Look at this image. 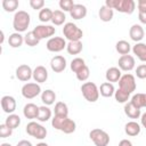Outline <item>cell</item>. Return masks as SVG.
Returning a JSON list of instances; mask_svg holds the SVG:
<instances>
[{"mask_svg": "<svg viewBox=\"0 0 146 146\" xmlns=\"http://www.w3.org/2000/svg\"><path fill=\"white\" fill-rule=\"evenodd\" d=\"M51 125L55 129H57V130H59L64 133H67V135L74 132L75 129H76L75 122L72 119H70L68 116L54 115V117L51 119Z\"/></svg>", "mask_w": 146, "mask_h": 146, "instance_id": "obj_1", "label": "cell"}, {"mask_svg": "<svg viewBox=\"0 0 146 146\" xmlns=\"http://www.w3.org/2000/svg\"><path fill=\"white\" fill-rule=\"evenodd\" d=\"M105 6L111 9H116L119 13L132 14L136 9V2L133 0H106Z\"/></svg>", "mask_w": 146, "mask_h": 146, "instance_id": "obj_2", "label": "cell"}, {"mask_svg": "<svg viewBox=\"0 0 146 146\" xmlns=\"http://www.w3.org/2000/svg\"><path fill=\"white\" fill-rule=\"evenodd\" d=\"M31 22V17L30 14L25 10H18L15 13L14 18H13V27L15 30V32L22 33L25 32L30 25Z\"/></svg>", "mask_w": 146, "mask_h": 146, "instance_id": "obj_3", "label": "cell"}, {"mask_svg": "<svg viewBox=\"0 0 146 146\" xmlns=\"http://www.w3.org/2000/svg\"><path fill=\"white\" fill-rule=\"evenodd\" d=\"M63 34L68 41H80L83 36V32L76 24L68 22L63 27Z\"/></svg>", "mask_w": 146, "mask_h": 146, "instance_id": "obj_4", "label": "cell"}, {"mask_svg": "<svg viewBox=\"0 0 146 146\" xmlns=\"http://www.w3.org/2000/svg\"><path fill=\"white\" fill-rule=\"evenodd\" d=\"M81 91L86 100L89 103H95L99 98V88L94 82H84L81 86Z\"/></svg>", "mask_w": 146, "mask_h": 146, "instance_id": "obj_5", "label": "cell"}, {"mask_svg": "<svg viewBox=\"0 0 146 146\" xmlns=\"http://www.w3.org/2000/svg\"><path fill=\"white\" fill-rule=\"evenodd\" d=\"M26 133L30 135L31 137L35 138V139H39V140H42L46 138L47 136V129L41 125L40 123L38 122H34V121H31L26 124Z\"/></svg>", "mask_w": 146, "mask_h": 146, "instance_id": "obj_6", "label": "cell"}, {"mask_svg": "<svg viewBox=\"0 0 146 146\" xmlns=\"http://www.w3.org/2000/svg\"><path fill=\"white\" fill-rule=\"evenodd\" d=\"M90 139L96 146H107L110 144V135L99 128H95L89 132Z\"/></svg>", "mask_w": 146, "mask_h": 146, "instance_id": "obj_7", "label": "cell"}, {"mask_svg": "<svg viewBox=\"0 0 146 146\" xmlns=\"http://www.w3.org/2000/svg\"><path fill=\"white\" fill-rule=\"evenodd\" d=\"M119 88L128 94H132L137 86H136V79L132 74L130 73H127V74H123L121 76V79L119 80Z\"/></svg>", "mask_w": 146, "mask_h": 146, "instance_id": "obj_8", "label": "cell"}, {"mask_svg": "<svg viewBox=\"0 0 146 146\" xmlns=\"http://www.w3.org/2000/svg\"><path fill=\"white\" fill-rule=\"evenodd\" d=\"M41 92V87L36 82H27L22 87V95L26 99H33Z\"/></svg>", "mask_w": 146, "mask_h": 146, "instance_id": "obj_9", "label": "cell"}, {"mask_svg": "<svg viewBox=\"0 0 146 146\" xmlns=\"http://www.w3.org/2000/svg\"><path fill=\"white\" fill-rule=\"evenodd\" d=\"M66 46H67V43H66L65 39L62 36H52L46 43V48L51 52H59V51L64 50V48H66Z\"/></svg>", "mask_w": 146, "mask_h": 146, "instance_id": "obj_10", "label": "cell"}, {"mask_svg": "<svg viewBox=\"0 0 146 146\" xmlns=\"http://www.w3.org/2000/svg\"><path fill=\"white\" fill-rule=\"evenodd\" d=\"M56 29L51 25H46V24H41V25H36L33 30V33L35 34V36L39 40L46 39V38H50L55 34Z\"/></svg>", "mask_w": 146, "mask_h": 146, "instance_id": "obj_11", "label": "cell"}, {"mask_svg": "<svg viewBox=\"0 0 146 146\" xmlns=\"http://www.w3.org/2000/svg\"><path fill=\"white\" fill-rule=\"evenodd\" d=\"M119 68L121 71H125V72H129L131 70L135 68V65H136V62H135V58L133 56L131 55H123L119 58Z\"/></svg>", "mask_w": 146, "mask_h": 146, "instance_id": "obj_12", "label": "cell"}, {"mask_svg": "<svg viewBox=\"0 0 146 146\" xmlns=\"http://www.w3.org/2000/svg\"><path fill=\"white\" fill-rule=\"evenodd\" d=\"M16 78H17L19 81L26 82V81H29L31 78H33V71H32V68H31L29 65L22 64V65H19V66L16 68Z\"/></svg>", "mask_w": 146, "mask_h": 146, "instance_id": "obj_13", "label": "cell"}, {"mask_svg": "<svg viewBox=\"0 0 146 146\" xmlns=\"http://www.w3.org/2000/svg\"><path fill=\"white\" fill-rule=\"evenodd\" d=\"M16 99L13 96L6 95L1 97V107L5 113L7 114H13L16 110Z\"/></svg>", "mask_w": 146, "mask_h": 146, "instance_id": "obj_14", "label": "cell"}, {"mask_svg": "<svg viewBox=\"0 0 146 146\" xmlns=\"http://www.w3.org/2000/svg\"><path fill=\"white\" fill-rule=\"evenodd\" d=\"M66 59L60 56V55H57V56H54L50 60V67L51 70L55 72V73H60L63 72L65 68H66Z\"/></svg>", "mask_w": 146, "mask_h": 146, "instance_id": "obj_15", "label": "cell"}, {"mask_svg": "<svg viewBox=\"0 0 146 146\" xmlns=\"http://www.w3.org/2000/svg\"><path fill=\"white\" fill-rule=\"evenodd\" d=\"M144 35H145V31L143 29L141 25L139 24H133L130 30H129V36L131 40H133L136 43L137 42H140L143 39H144Z\"/></svg>", "mask_w": 146, "mask_h": 146, "instance_id": "obj_16", "label": "cell"}, {"mask_svg": "<svg viewBox=\"0 0 146 146\" xmlns=\"http://www.w3.org/2000/svg\"><path fill=\"white\" fill-rule=\"evenodd\" d=\"M33 79L36 83H43L48 79V71L44 66L39 65L33 70Z\"/></svg>", "mask_w": 146, "mask_h": 146, "instance_id": "obj_17", "label": "cell"}, {"mask_svg": "<svg viewBox=\"0 0 146 146\" xmlns=\"http://www.w3.org/2000/svg\"><path fill=\"white\" fill-rule=\"evenodd\" d=\"M70 15L73 19H82L87 16V7L81 3H75L71 9Z\"/></svg>", "mask_w": 146, "mask_h": 146, "instance_id": "obj_18", "label": "cell"}, {"mask_svg": "<svg viewBox=\"0 0 146 146\" xmlns=\"http://www.w3.org/2000/svg\"><path fill=\"white\" fill-rule=\"evenodd\" d=\"M39 108H40V106H36V105L33 104V103H29V104H26V105L24 106V108H23V114H24V116H25L26 119H30V120L36 119L38 115H39Z\"/></svg>", "mask_w": 146, "mask_h": 146, "instance_id": "obj_19", "label": "cell"}, {"mask_svg": "<svg viewBox=\"0 0 146 146\" xmlns=\"http://www.w3.org/2000/svg\"><path fill=\"white\" fill-rule=\"evenodd\" d=\"M124 113L130 119H139L141 116V112L139 108H137L131 102H128L124 104Z\"/></svg>", "mask_w": 146, "mask_h": 146, "instance_id": "obj_20", "label": "cell"}, {"mask_svg": "<svg viewBox=\"0 0 146 146\" xmlns=\"http://www.w3.org/2000/svg\"><path fill=\"white\" fill-rule=\"evenodd\" d=\"M140 130H141L140 124L137 123L136 121H130V122L125 123V125H124V132L130 137L138 136L140 133Z\"/></svg>", "mask_w": 146, "mask_h": 146, "instance_id": "obj_21", "label": "cell"}, {"mask_svg": "<svg viewBox=\"0 0 146 146\" xmlns=\"http://www.w3.org/2000/svg\"><path fill=\"white\" fill-rule=\"evenodd\" d=\"M133 55L137 56V58L140 62H146V43L144 42H137L132 47Z\"/></svg>", "mask_w": 146, "mask_h": 146, "instance_id": "obj_22", "label": "cell"}, {"mask_svg": "<svg viewBox=\"0 0 146 146\" xmlns=\"http://www.w3.org/2000/svg\"><path fill=\"white\" fill-rule=\"evenodd\" d=\"M121 70L119 67H110L106 73H105V78L107 80V82H117L121 79Z\"/></svg>", "mask_w": 146, "mask_h": 146, "instance_id": "obj_23", "label": "cell"}, {"mask_svg": "<svg viewBox=\"0 0 146 146\" xmlns=\"http://www.w3.org/2000/svg\"><path fill=\"white\" fill-rule=\"evenodd\" d=\"M24 42V36L18 33V32H14L8 36V43L11 48H19Z\"/></svg>", "mask_w": 146, "mask_h": 146, "instance_id": "obj_24", "label": "cell"}, {"mask_svg": "<svg viewBox=\"0 0 146 146\" xmlns=\"http://www.w3.org/2000/svg\"><path fill=\"white\" fill-rule=\"evenodd\" d=\"M99 94L103 96V97H112L114 94H115V88L113 86V83L111 82H104L100 84L99 87Z\"/></svg>", "mask_w": 146, "mask_h": 146, "instance_id": "obj_25", "label": "cell"}, {"mask_svg": "<svg viewBox=\"0 0 146 146\" xmlns=\"http://www.w3.org/2000/svg\"><path fill=\"white\" fill-rule=\"evenodd\" d=\"M98 16H99L100 21H103V22H110V21H112L113 16H114V10L104 5V6L100 7V9L98 11Z\"/></svg>", "mask_w": 146, "mask_h": 146, "instance_id": "obj_26", "label": "cell"}, {"mask_svg": "<svg viewBox=\"0 0 146 146\" xmlns=\"http://www.w3.org/2000/svg\"><path fill=\"white\" fill-rule=\"evenodd\" d=\"M56 100V94L55 91H52L51 89H47L44 91H42L41 94V102L46 105V106H49V105H52Z\"/></svg>", "mask_w": 146, "mask_h": 146, "instance_id": "obj_27", "label": "cell"}, {"mask_svg": "<svg viewBox=\"0 0 146 146\" xmlns=\"http://www.w3.org/2000/svg\"><path fill=\"white\" fill-rule=\"evenodd\" d=\"M82 42L81 41H68L66 46V50L70 55H78L82 51Z\"/></svg>", "mask_w": 146, "mask_h": 146, "instance_id": "obj_28", "label": "cell"}, {"mask_svg": "<svg viewBox=\"0 0 146 146\" xmlns=\"http://www.w3.org/2000/svg\"><path fill=\"white\" fill-rule=\"evenodd\" d=\"M137 108H143L146 107V94H135L130 100Z\"/></svg>", "mask_w": 146, "mask_h": 146, "instance_id": "obj_29", "label": "cell"}, {"mask_svg": "<svg viewBox=\"0 0 146 146\" xmlns=\"http://www.w3.org/2000/svg\"><path fill=\"white\" fill-rule=\"evenodd\" d=\"M115 49H116V51L120 54V55H129V52H130V50H131V46H130V43L128 42V41H125V40H120V41H117L116 42V44H115Z\"/></svg>", "mask_w": 146, "mask_h": 146, "instance_id": "obj_30", "label": "cell"}, {"mask_svg": "<svg viewBox=\"0 0 146 146\" xmlns=\"http://www.w3.org/2000/svg\"><path fill=\"white\" fill-rule=\"evenodd\" d=\"M5 123H6L10 129L14 130V129L18 128V125L21 124V117H19L17 114H15V113H13V114H8V116L6 117Z\"/></svg>", "mask_w": 146, "mask_h": 146, "instance_id": "obj_31", "label": "cell"}, {"mask_svg": "<svg viewBox=\"0 0 146 146\" xmlns=\"http://www.w3.org/2000/svg\"><path fill=\"white\" fill-rule=\"evenodd\" d=\"M54 112H55V115H58V116H68V107L64 102H57L55 104Z\"/></svg>", "mask_w": 146, "mask_h": 146, "instance_id": "obj_32", "label": "cell"}, {"mask_svg": "<svg viewBox=\"0 0 146 146\" xmlns=\"http://www.w3.org/2000/svg\"><path fill=\"white\" fill-rule=\"evenodd\" d=\"M50 117H51V110L48 106H46V105L40 106V108H39V115H38L36 119L40 122H47Z\"/></svg>", "mask_w": 146, "mask_h": 146, "instance_id": "obj_33", "label": "cell"}, {"mask_svg": "<svg viewBox=\"0 0 146 146\" xmlns=\"http://www.w3.org/2000/svg\"><path fill=\"white\" fill-rule=\"evenodd\" d=\"M65 19H66V16H65V13L62 11V10H54L52 13V18H51V22L54 25H63L65 23Z\"/></svg>", "mask_w": 146, "mask_h": 146, "instance_id": "obj_34", "label": "cell"}, {"mask_svg": "<svg viewBox=\"0 0 146 146\" xmlns=\"http://www.w3.org/2000/svg\"><path fill=\"white\" fill-rule=\"evenodd\" d=\"M1 5H2V8L7 13H14L18 8L19 2H18V0H2Z\"/></svg>", "mask_w": 146, "mask_h": 146, "instance_id": "obj_35", "label": "cell"}, {"mask_svg": "<svg viewBox=\"0 0 146 146\" xmlns=\"http://www.w3.org/2000/svg\"><path fill=\"white\" fill-rule=\"evenodd\" d=\"M24 42H25L27 46H30V47H35V46L39 44L40 40L35 36V34L33 33V31H31V32H27V33L24 35Z\"/></svg>", "mask_w": 146, "mask_h": 146, "instance_id": "obj_36", "label": "cell"}, {"mask_svg": "<svg viewBox=\"0 0 146 146\" xmlns=\"http://www.w3.org/2000/svg\"><path fill=\"white\" fill-rule=\"evenodd\" d=\"M52 10L50 9V8H43V9H41L40 11H39V19H40V22H42V23H47V22H49V21H51V18H52Z\"/></svg>", "mask_w": 146, "mask_h": 146, "instance_id": "obj_37", "label": "cell"}, {"mask_svg": "<svg viewBox=\"0 0 146 146\" xmlns=\"http://www.w3.org/2000/svg\"><path fill=\"white\" fill-rule=\"evenodd\" d=\"M86 66V63H84V59H82V58H80V57H76V58H74V59H72V62H71V64H70V67H71V70L74 72V73H76L78 71H80L82 67H84Z\"/></svg>", "mask_w": 146, "mask_h": 146, "instance_id": "obj_38", "label": "cell"}, {"mask_svg": "<svg viewBox=\"0 0 146 146\" xmlns=\"http://www.w3.org/2000/svg\"><path fill=\"white\" fill-rule=\"evenodd\" d=\"M114 97H115V100L117 103H127L129 97H130V94L121 90L120 88L117 90H115V94H114Z\"/></svg>", "mask_w": 146, "mask_h": 146, "instance_id": "obj_39", "label": "cell"}, {"mask_svg": "<svg viewBox=\"0 0 146 146\" xmlns=\"http://www.w3.org/2000/svg\"><path fill=\"white\" fill-rule=\"evenodd\" d=\"M75 75H76V79L79 80V81H86V80H88V78H89V75H90V71H89V67L86 65L84 67H82L80 71H78L76 73H75Z\"/></svg>", "mask_w": 146, "mask_h": 146, "instance_id": "obj_40", "label": "cell"}, {"mask_svg": "<svg viewBox=\"0 0 146 146\" xmlns=\"http://www.w3.org/2000/svg\"><path fill=\"white\" fill-rule=\"evenodd\" d=\"M13 135V129H10L6 123L0 124V138H7Z\"/></svg>", "mask_w": 146, "mask_h": 146, "instance_id": "obj_41", "label": "cell"}, {"mask_svg": "<svg viewBox=\"0 0 146 146\" xmlns=\"http://www.w3.org/2000/svg\"><path fill=\"white\" fill-rule=\"evenodd\" d=\"M75 3L72 0H60L59 1V7L62 9V11H71V9L73 8Z\"/></svg>", "mask_w": 146, "mask_h": 146, "instance_id": "obj_42", "label": "cell"}, {"mask_svg": "<svg viewBox=\"0 0 146 146\" xmlns=\"http://www.w3.org/2000/svg\"><path fill=\"white\" fill-rule=\"evenodd\" d=\"M136 75L139 79H146V64H141L136 68Z\"/></svg>", "mask_w": 146, "mask_h": 146, "instance_id": "obj_43", "label": "cell"}, {"mask_svg": "<svg viewBox=\"0 0 146 146\" xmlns=\"http://www.w3.org/2000/svg\"><path fill=\"white\" fill-rule=\"evenodd\" d=\"M30 6L34 10H39V9L41 10V9H43L44 1L43 0H30Z\"/></svg>", "mask_w": 146, "mask_h": 146, "instance_id": "obj_44", "label": "cell"}, {"mask_svg": "<svg viewBox=\"0 0 146 146\" xmlns=\"http://www.w3.org/2000/svg\"><path fill=\"white\" fill-rule=\"evenodd\" d=\"M138 13H146V0H138Z\"/></svg>", "mask_w": 146, "mask_h": 146, "instance_id": "obj_45", "label": "cell"}, {"mask_svg": "<svg viewBox=\"0 0 146 146\" xmlns=\"http://www.w3.org/2000/svg\"><path fill=\"white\" fill-rule=\"evenodd\" d=\"M16 146H33V145H32L31 141H29V140H26V139H23V140H19Z\"/></svg>", "mask_w": 146, "mask_h": 146, "instance_id": "obj_46", "label": "cell"}, {"mask_svg": "<svg viewBox=\"0 0 146 146\" xmlns=\"http://www.w3.org/2000/svg\"><path fill=\"white\" fill-rule=\"evenodd\" d=\"M138 18H139L140 23L146 24V13H138Z\"/></svg>", "mask_w": 146, "mask_h": 146, "instance_id": "obj_47", "label": "cell"}, {"mask_svg": "<svg viewBox=\"0 0 146 146\" xmlns=\"http://www.w3.org/2000/svg\"><path fill=\"white\" fill-rule=\"evenodd\" d=\"M119 146H133L132 143L128 139H122L120 143H119Z\"/></svg>", "mask_w": 146, "mask_h": 146, "instance_id": "obj_48", "label": "cell"}, {"mask_svg": "<svg viewBox=\"0 0 146 146\" xmlns=\"http://www.w3.org/2000/svg\"><path fill=\"white\" fill-rule=\"evenodd\" d=\"M140 123H141V125L146 129V112L141 114V116H140Z\"/></svg>", "mask_w": 146, "mask_h": 146, "instance_id": "obj_49", "label": "cell"}, {"mask_svg": "<svg viewBox=\"0 0 146 146\" xmlns=\"http://www.w3.org/2000/svg\"><path fill=\"white\" fill-rule=\"evenodd\" d=\"M36 146H49L47 143H43V141H41V143H38L36 144Z\"/></svg>", "mask_w": 146, "mask_h": 146, "instance_id": "obj_50", "label": "cell"}, {"mask_svg": "<svg viewBox=\"0 0 146 146\" xmlns=\"http://www.w3.org/2000/svg\"><path fill=\"white\" fill-rule=\"evenodd\" d=\"M3 40H5V35H3V31H1V43H3Z\"/></svg>", "mask_w": 146, "mask_h": 146, "instance_id": "obj_51", "label": "cell"}, {"mask_svg": "<svg viewBox=\"0 0 146 146\" xmlns=\"http://www.w3.org/2000/svg\"><path fill=\"white\" fill-rule=\"evenodd\" d=\"M0 146H13V145H10L9 143H2Z\"/></svg>", "mask_w": 146, "mask_h": 146, "instance_id": "obj_52", "label": "cell"}]
</instances>
